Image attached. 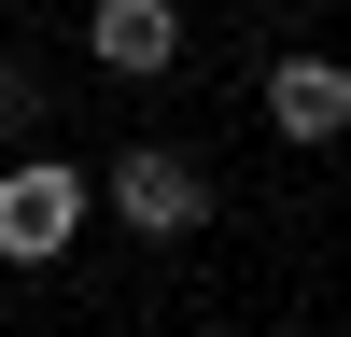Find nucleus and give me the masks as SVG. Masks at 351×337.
I'll return each instance as SVG.
<instances>
[{"label": "nucleus", "instance_id": "1", "mask_svg": "<svg viewBox=\"0 0 351 337\" xmlns=\"http://www.w3.org/2000/svg\"><path fill=\"white\" fill-rule=\"evenodd\" d=\"M99 211L127 225V239H197V225H211V183H197V155H169V140H127V155L99 168Z\"/></svg>", "mask_w": 351, "mask_h": 337}, {"label": "nucleus", "instance_id": "2", "mask_svg": "<svg viewBox=\"0 0 351 337\" xmlns=\"http://www.w3.org/2000/svg\"><path fill=\"white\" fill-rule=\"evenodd\" d=\"M84 225V168L71 155H14L0 168V267H56Z\"/></svg>", "mask_w": 351, "mask_h": 337}, {"label": "nucleus", "instance_id": "3", "mask_svg": "<svg viewBox=\"0 0 351 337\" xmlns=\"http://www.w3.org/2000/svg\"><path fill=\"white\" fill-rule=\"evenodd\" d=\"M267 127L281 140H309V155H324V140H351V71H337V56H267Z\"/></svg>", "mask_w": 351, "mask_h": 337}, {"label": "nucleus", "instance_id": "4", "mask_svg": "<svg viewBox=\"0 0 351 337\" xmlns=\"http://www.w3.org/2000/svg\"><path fill=\"white\" fill-rule=\"evenodd\" d=\"M84 56H99L112 84H155L169 56H183V0H99V14H84Z\"/></svg>", "mask_w": 351, "mask_h": 337}, {"label": "nucleus", "instance_id": "5", "mask_svg": "<svg viewBox=\"0 0 351 337\" xmlns=\"http://www.w3.org/2000/svg\"><path fill=\"white\" fill-rule=\"evenodd\" d=\"M43 99L56 84L28 71V56H0V140H14V155H43Z\"/></svg>", "mask_w": 351, "mask_h": 337}, {"label": "nucleus", "instance_id": "6", "mask_svg": "<svg viewBox=\"0 0 351 337\" xmlns=\"http://www.w3.org/2000/svg\"><path fill=\"white\" fill-rule=\"evenodd\" d=\"M281 14H324V0H281Z\"/></svg>", "mask_w": 351, "mask_h": 337}]
</instances>
